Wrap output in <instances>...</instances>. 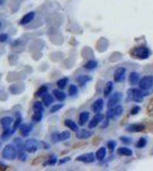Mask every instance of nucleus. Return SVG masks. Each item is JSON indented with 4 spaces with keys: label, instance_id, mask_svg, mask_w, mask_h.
Wrapping results in <instances>:
<instances>
[{
    "label": "nucleus",
    "instance_id": "nucleus-9",
    "mask_svg": "<svg viewBox=\"0 0 153 171\" xmlns=\"http://www.w3.org/2000/svg\"><path fill=\"white\" fill-rule=\"evenodd\" d=\"M125 74H126V69L123 66L118 67L114 72V80L117 82H121L122 80L125 79Z\"/></svg>",
    "mask_w": 153,
    "mask_h": 171
},
{
    "label": "nucleus",
    "instance_id": "nucleus-47",
    "mask_svg": "<svg viewBox=\"0 0 153 171\" xmlns=\"http://www.w3.org/2000/svg\"><path fill=\"white\" fill-rule=\"evenodd\" d=\"M0 147H1V143H0Z\"/></svg>",
    "mask_w": 153,
    "mask_h": 171
},
{
    "label": "nucleus",
    "instance_id": "nucleus-20",
    "mask_svg": "<svg viewBox=\"0 0 153 171\" xmlns=\"http://www.w3.org/2000/svg\"><path fill=\"white\" fill-rule=\"evenodd\" d=\"M53 94L55 96V98L59 101H65V98H66V95L64 94L63 91H61V90H58V89H55L54 91H53Z\"/></svg>",
    "mask_w": 153,
    "mask_h": 171
},
{
    "label": "nucleus",
    "instance_id": "nucleus-25",
    "mask_svg": "<svg viewBox=\"0 0 153 171\" xmlns=\"http://www.w3.org/2000/svg\"><path fill=\"white\" fill-rule=\"evenodd\" d=\"M105 155H106V150H105V147H101V148L96 152V158L100 160V161L105 158Z\"/></svg>",
    "mask_w": 153,
    "mask_h": 171
},
{
    "label": "nucleus",
    "instance_id": "nucleus-33",
    "mask_svg": "<svg viewBox=\"0 0 153 171\" xmlns=\"http://www.w3.org/2000/svg\"><path fill=\"white\" fill-rule=\"evenodd\" d=\"M33 110H34V111L44 112V105H42L40 101H36V103L33 104Z\"/></svg>",
    "mask_w": 153,
    "mask_h": 171
},
{
    "label": "nucleus",
    "instance_id": "nucleus-14",
    "mask_svg": "<svg viewBox=\"0 0 153 171\" xmlns=\"http://www.w3.org/2000/svg\"><path fill=\"white\" fill-rule=\"evenodd\" d=\"M32 130V127L30 124H26V123H22L21 126H19V131H21V135L23 136V137H27L29 136V133H31Z\"/></svg>",
    "mask_w": 153,
    "mask_h": 171
},
{
    "label": "nucleus",
    "instance_id": "nucleus-21",
    "mask_svg": "<svg viewBox=\"0 0 153 171\" xmlns=\"http://www.w3.org/2000/svg\"><path fill=\"white\" fill-rule=\"evenodd\" d=\"M88 120H89V113H88V112L80 113V115H79V124H80V126H83Z\"/></svg>",
    "mask_w": 153,
    "mask_h": 171
},
{
    "label": "nucleus",
    "instance_id": "nucleus-2",
    "mask_svg": "<svg viewBox=\"0 0 153 171\" xmlns=\"http://www.w3.org/2000/svg\"><path fill=\"white\" fill-rule=\"evenodd\" d=\"M153 88V76H144L140 80V89L144 93V95H147V93Z\"/></svg>",
    "mask_w": 153,
    "mask_h": 171
},
{
    "label": "nucleus",
    "instance_id": "nucleus-1",
    "mask_svg": "<svg viewBox=\"0 0 153 171\" xmlns=\"http://www.w3.org/2000/svg\"><path fill=\"white\" fill-rule=\"evenodd\" d=\"M2 158L6 160H14L17 156V148L14 144H9L4 147V151L1 153Z\"/></svg>",
    "mask_w": 153,
    "mask_h": 171
},
{
    "label": "nucleus",
    "instance_id": "nucleus-22",
    "mask_svg": "<svg viewBox=\"0 0 153 171\" xmlns=\"http://www.w3.org/2000/svg\"><path fill=\"white\" fill-rule=\"evenodd\" d=\"M64 124L69 128L70 130H73V131H78V130H79V129H78V126H76V123L74 122V121L65 120V121H64Z\"/></svg>",
    "mask_w": 153,
    "mask_h": 171
},
{
    "label": "nucleus",
    "instance_id": "nucleus-11",
    "mask_svg": "<svg viewBox=\"0 0 153 171\" xmlns=\"http://www.w3.org/2000/svg\"><path fill=\"white\" fill-rule=\"evenodd\" d=\"M76 133L78 139H87V138H89L91 136V133L89 130H86V129H80V130H78Z\"/></svg>",
    "mask_w": 153,
    "mask_h": 171
},
{
    "label": "nucleus",
    "instance_id": "nucleus-32",
    "mask_svg": "<svg viewBox=\"0 0 153 171\" xmlns=\"http://www.w3.org/2000/svg\"><path fill=\"white\" fill-rule=\"evenodd\" d=\"M69 82V79L68 78H63V79H59L57 81V86L59 89H64L66 87V84Z\"/></svg>",
    "mask_w": 153,
    "mask_h": 171
},
{
    "label": "nucleus",
    "instance_id": "nucleus-42",
    "mask_svg": "<svg viewBox=\"0 0 153 171\" xmlns=\"http://www.w3.org/2000/svg\"><path fill=\"white\" fill-rule=\"evenodd\" d=\"M108 146L111 151H113V150H114V147H115V141H108Z\"/></svg>",
    "mask_w": 153,
    "mask_h": 171
},
{
    "label": "nucleus",
    "instance_id": "nucleus-38",
    "mask_svg": "<svg viewBox=\"0 0 153 171\" xmlns=\"http://www.w3.org/2000/svg\"><path fill=\"white\" fill-rule=\"evenodd\" d=\"M26 158H27V154L25 152H23V151H19V158L21 161H25Z\"/></svg>",
    "mask_w": 153,
    "mask_h": 171
},
{
    "label": "nucleus",
    "instance_id": "nucleus-4",
    "mask_svg": "<svg viewBox=\"0 0 153 171\" xmlns=\"http://www.w3.org/2000/svg\"><path fill=\"white\" fill-rule=\"evenodd\" d=\"M128 96L130 99H133L134 101H142L144 99V93L137 88H131L128 91Z\"/></svg>",
    "mask_w": 153,
    "mask_h": 171
},
{
    "label": "nucleus",
    "instance_id": "nucleus-29",
    "mask_svg": "<svg viewBox=\"0 0 153 171\" xmlns=\"http://www.w3.org/2000/svg\"><path fill=\"white\" fill-rule=\"evenodd\" d=\"M112 89H113V83L111 82H108L106 83V86H105V88H104V96L106 97V96H108L111 93H112Z\"/></svg>",
    "mask_w": 153,
    "mask_h": 171
},
{
    "label": "nucleus",
    "instance_id": "nucleus-34",
    "mask_svg": "<svg viewBox=\"0 0 153 171\" xmlns=\"http://www.w3.org/2000/svg\"><path fill=\"white\" fill-rule=\"evenodd\" d=\"M69 94L71 96H76L78 94V88H76V84H71L70 87H69Z\"/></svg>",
    "mask_w": 153,
    "mask_h": 171
},
{
    "label": "nucleus",
    "instance_id": "nucleus-16",
    "mask_svg": "<svg viewBox=\"0 0 153 171\" xmlns=\"http://www.w3.org/2000/svg\"><path fill=\"white\" fill-rule=\"evenodd\" d=\"M13 118H10V116H4L0 119V124L4 128H9L10 124L13 123Z\"/></svg>",
    "mask_w": 153,
    "mask_h": 171
},
{
    "label": "nucleus",
    "instance_id": "nucleus-19",
    "mask_svg": "<svg viewBox=\"0 0 153 171\" xmlns=\"http://www.w3.org/2000/svg\"><path fill=\"white\" fill-rule=\"evenodd\" d=\"M15 133V129H9V128H5V130H4V133L1 135V139L2 140H7L13 133Z\"/></svg>",
    "mask_w": 153,
    "mask_h": 171
},
{
    "label": "nucleus",
    "instance_id": "nucleus-43",
    "mask_svg": "<svg viewBox=\"0 0 153 171\" xmlns=\"http://www.w3.org/2000/svg\"><path fill=\"white\" fill-rule=\"evenodd\" d=\"M68 161H70V158H63V160L58 161V163H59V164H63V163H65V162H68Z\"/></svg>",
    "mask_w": 153,
    "mask_h": 171
},
{
    "label": "nucleus",
    "instance_id": "nucleus-8",
    "mask_svg": "<svg viewBox=\"0 0 153 171\" xmlns=\"http://www.w3.org/2000/svg\"><path fill=\"white\" fill-rule=\"evenodd\" d=\"M95 156L93 153H87V154H83V155H80L78 156L76 160L80 161V162H83V163H93L95 161Z\"/></svg>",
    "mask_w": 153,
    "mask_h": 171
},
{
    "label": "nucleus",
    "instance_id": "nucleus-30",
    "mask_svg": "<svg viewBox=\"0 0 153 171\" xmlns=\"http://www.w3.org/2000/svg\"><path fill=\"white\" fill-rule=\"evenodd\" d=\"M14 145L16 146V148H17L19 151H23V150H24V143L19 139V138H15V140H14Z\"/></svg>",
    "mask_w": 153,
    "mask_h": 171
},
{
    "label": "nucleus",
    "instance_id": "nucleus-31",
    "mask_svg": "<svg viewBox=\"0 0 153 171\" xmlns=\"http://www.w3.org/2000/svg\"><path fill=\"white\" fill-rule=\"evenodd\" d=\"M41 119H42V112L34 111V113L32 115V120L34 121V122H39V121H41Z\"/></svg>",
    "mask_w": 153,
    "mask_h": 171
},
{
    "label": "nucleus",
    "instance_id": "nucleus-41",
    "mask_svg": "<svg viewBox=\"0 0 153 171\" xmlns=\"http://www.w3.org/2000/svg\"><path fill=\"white\" fill-rule=\"evenodd\" d=\"M140 111V106H134V107L131 108V112H130V114H131V115H136V114L138 113Z\"/></svg>",
    "mask_w": 153,
    "mask_h": 171
},
{
    "label": "nucleus",
    "instance_id": "nucleus-5",
    "mask_svg": "<svg viewBox=\"0 0 153 171\" xmlns=\"http://www.w3.org/2000/svg\"><path fill=\"white\" fill-rule=\"evenodd\" d=\"M39 147V143L36 139H27L24 143V150L27 153H34Z\"/></svg>",
    "mask_w": 153,
    "mask_h": 171
},
{
    "label": "nucleus",
    "instance_id": "nucleus-45",
    "mask_svg": "<svg viewBox=\"0 0 153 171\" xmlns=\"http://www.w3.org/2000/svg\"><path fill=\"white\" fill-rule=\"evenodd\" d=\"M120 139H121V141H123V143H130L129 138H127V137H121Z\"/></svg>",
    "mask_w": 153,
    "mask_h": 171
},
{
    "label": "nucleus",
    "instance_id": "nucleus-44",
    "mask_svg": "<svg viewBox=\"0 0 153 171\" xmlns=\"http://www.w3.org/2000/svg\"><path fill=\"white\" fill-rule=\"evenodd\" d=\"M108 126V119H106V120L103 122V124H102V129H104V128H106Z\"/></svg>",
    "mask_w": 153,
    "mask_h": 171
},
{
    "label": "nucleus",
    "instance_id": "nucleus-40",
    "mask_svg": "<svg viewBox=\"0 0 153 171\" xmlns=\"http://www.w3.org/2000/svg\"><path fill=\"white\" fill-rule=\"evenodd\" d=\"M7 40H8V34L7 33L0 34V42H6Z\"/></svg>",
    "mask_w": 153,
    "mask_h": 171
},
{
    "label": "nucleus",
    "instance_id": "nucleus-15",
    "mask_svg": "<svg viewBox=\"0 0 153 171\" xmlns=\"http://www.w3.org/2000/svg\"><path fill=\"white\" fill-rule=\"evenodd\" d=\"M144 126L140 124V123H135V124H130L127 127V130L130 131V133H140V131H143L144 130Z\"/></svg>",
    "mask_w": 153,
    "mask_h": 171
},
{
    "label": "nucleus",
    "instance_id": "nucleus-18",
    "mask_svg": "<svg viewBox=\"0 0 153 171\" xmlns=\"http://www.w3.org/2000/svg\"><path fill=\"white\" fill-rule=\"evenodd\" d=\"M138 82H140V74L137 72H131L130 76H129V83L134 86V84Z\"/></svg>",
    "mask_w": 153,
    "mask_h": 171
},
{
    "label": "nucleus",
    "instance_id": "nucleus-39",
    "mask_svg": "<svg viewBox=\"0 0 153 171\" xmlns=\"http://www.w3.org/2000/svg\"><path fill=\"white\" fill-rule=\"evenodd\" d=\"M21 122H22V119H21V116H19L16 120H15V122H14V129L16 130L17 128H19V126H21Z\"/></svg>",
    "mask_w": 153,
    "mask_h": 171
},
{
    "label": "nucleus",
    "instance_id": "nucleus-7",
    "mask_svg": "<svg viewBox=\"0 0 153 171\" xmlns=\"http://www.w3.org/2000/svg\"><path fill=\"white\" fill-rule=\"evenodd\" d=\"M121 93H114L113 95L110 97V99H108V108H112L117 106L118 104H119V101H121Z\"/></svg>",
    "mask_w": 153,
    "mask_h": 171
},
{
    "label": "nucleus",
    "instance_id": "nucleus-6",
    "mask_svg": "<svg viewBox=\"0 0 153 171\" xmlns=\"http://www.w3.org/2000/svg\"><path fill=\"white\" fill-rule=\"evenodd\" d=\"M122 112H123L122 106L117 105V106H114V107H112V108H110V110H108V118H110V119H115V118L120 116V115L122 114Z\"/></svg>",
    "mask_w": 153,
    "mask_h": 171
},
{
    "label": "nucleus",
    "instance_id": "nucleus-24",
    "mask_svg": "<svg viewBox=\"0 0 153 171\" xmlns=\"http://www.w3.org/2000/svg\"><path fill=\"white\" fill-rule=\"evenodd\" d=\"M118 154L119 155H126V156H130L133 152H131V150L130 148H127V147H120L119 150H118Z\"/></svg>",
    "mask_w": 153,
    "mask_h": 171
},
{
    "label": "nucleus",
    "instance_id": "nucleus-12",
    "mask_svg": "<svg viewBox=\"0 0 153 171\" xmlns=\"http://www.w3.org/2000/svg\"><path fill=\"white\" fill-rule=\"evenodd\" d=\"M34 15H36L34 12L25 14V15L22 17V19L19 21V24H21V25H25V24H27V23H30V22L33 21V19H34Z\"/></svg>",
    "mask_w": 153,
    "mask_h": 171
},
{
    "label": "nucleus",
    "instance_id": "nucleus-37",
    "mask_svg": "<svg viewBox=\"0 0 153 171\" xmlns=\"http://www.w3.org/2000/svg\"><path fill=\"white\" fill-rule=\"evenodd\" d=\"M56 162H57V160H56V156H55V155H53V156L51 158V160H48V161L46 162L45 165H48V164H49V165H54L55 163H56Z\"/></svg>",
    "mask_w": 153,
    "mask_h": 171
},
{
    "label": "nucleus",
    "instance_id": "nucleus-28",
    "mask_svg": "<svg viewBox=\"0 0 153 171\" xmlns=\"http://www.w3.org/2000/svg\"><path fill=\"white\" fill-rule=\"evenodd\" d=\"M97 67V62L94 61V59H91L89 62H87V63L85 64V69L86 70H94Z\"/></svg>",
    "mask_w": 153,
    "mask_h": 171
},
{
    "label": "nucleus",
    "instance_id": "nucleus-13",
    "mask_svg": "<svg viewBox=\"0 0 153 171\" xmlns=\"http://www.w3.org/2000/svg\"><path fill=\"white\" fill-rule=\"evenodd\" d=\"M103 106H104V101H103L102 98H98L97 101H95V103L93 104V111L95 112V113H100L101 111L103 110Z\"/></svg>",
    "mask_w": 153,
    "mask_h": 171
},
{
    "label": "nucleus",
    "instance_id": "nucleus-3",
    "mask_svg": "<svg viewBox=\"0 0 153 171\" xmlns=\"http://www.w3.org/2000/svg\"><path fill=\"white\" fill-rule=\"evenodd\" d=\"M130 54L133 56L137 57V58H140V59H145L147 57L150 56V50L147 49L146 47H136L135 49L130 51Z\"/></svg>",
    "mask_w": 153,
    "mask_h": 171
},
{
    "label": "nucleus",
    "instance_id": "nucleus-23",
    "mask_svg": "<svg viewBox=\"0 0 153 171\" xmlns=\"http://www.w3.org/2000/svg\"><path fill=\"white\" fill-rule=\"evenodd\" d=\"M90 80H91V78L88 76H79L76 78V81L79 82V84H81V86H85V84L88 82V81H90Z\"/></svg>",
    "mask_w": 153,
    "mask_h": 171
},
{
    "label": "nucleus",
    "instance_id": "nucleus-36",
    "mask_svg": "<svg viewBox=\"0 0 153 171\" xmlns=\"http://www.w3.org/2000/svg\"><path fill=\"white\" fill-rule=\"evenodd\" d=\"M145 145H146V139H145V138H140V139L138 140V143L136 144V146H137L138 148H143Z\"/></svg>",
    "mask_w": 153,
    "mask_h": 171
},
{
    "label": "nucleus",
    "instance_id": "nucleus-35",
    "mask_svg": "<svg viewBox=\"0 0 153 171\" xmlns=\"http://www.w3.org/2000/svg\"><path fill=\"white\" fill-rule=\"evenodd\" d=\"M62 107H63V104H62V103H61V104H56V105H54V106L51 107V113H56V112L59 111Z\"/></svg>",
    "mask_w": 153,
    "mask_h": 171
},
{
    "label": "nucleus",
    "instance_id": "nucleus-27",
    "mask_svg": "<svg viewBox=\"0 0 153 171\" xmlns=\"http://www.w3.org/2000/svg\"><path fill=\"white\" fill-rule=\"evenodd\" d=\"M70 138V133L69 131H64V133H57V140L58 141H63Z\"/></svg>",
    "mask_w": 153,
    "mask_h": 171
},
{
    "label": "nucleus",
    "instance_id": "nucleus-26",
    "mask_svg": "<svg viewBox=\"0 0 153 171\" xmlns=\"http://www.w3.org/2000/svg\"><path fill=\"white\" fill-rule=\"evenodd\" d=\"M47 90H48L47 86H42V87H40V88L36 91L34 96H36V97H41V96H45L46 94H47Z\"/></svg>",
    "mask_w": 153,
    "mask_h": 171
},
{
    "label": "nucleus",
    "instance_id": "nucleus-46",
    "mask_svg": "<svg viewBox=\"0 0 153 171\" xmlns=\"http://www.w3.org/2000/svg\"><path fill=\"white\" fill-rule=\"evenodd\" d=\"M0 27H1V23H0Z\"/></svg>",
    "mask_w": 153,
    "mask_h": 171
},
{
    "label": "nucleus",
    "instance_id": "nucleus-17",
    "mask_svg": "<svg viewBox=\"0 0 153 171\" xmlns=\"http://www.w3.org/2000/svg\"><path fill=\"white\" fill-rule=\"evenodd\" d=\"M42 103H44V105L47 106V107H49L51 105H53V103H54V96H51V94H46L44 96V98H42Z\"/></svg>",
    "mask_w": 153,
    "mask_h": 171
},
{
    "label": "nucleus",
    "instance_id": "nucleus-10",
    "mask_svg": "<svg viewBox=\"0 0 153 171\" xmlns=\"http://www.w3.org/2000/svg\"><path fill=\"white\" fill-rule=\"evenodd\" d=\"M103 119H104V116H103L101 113H96V115L93 118V120L89 122V129H93V128H95L101 121H103Z\"/></svg>",
    "mask_w": 153,
    "mask_h": 171
}]
</instances>
